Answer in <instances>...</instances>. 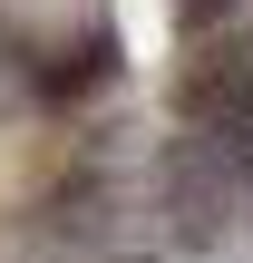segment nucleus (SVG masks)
Segmentation results:
<instances>
[{"label":"nucleus","mask_w":253,"mask_h":263,"mask_svg":"<svg viewBox=\"0 0 253 263\" xmlns=\"http://www.w3.org/2000/svg\"><path fill=\"white\" fill-rule=\"evenodd\" d=\"M224 10H234V0H176V20H185V39H224Z\"/></svg>","instance_id":"f257e3e1"}]
</instances>
